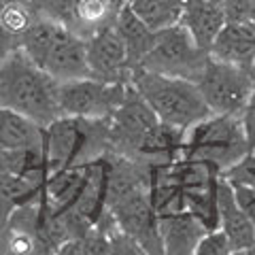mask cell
Wrapping results in <instances>:
<instances>
[{"instance_id": "28", "label": "cell", "mask_w": 255, "mask_h": 255, "mask_svg": "<svg viewBox=\"0 0 255 255\" xmlns=\"http://www.w3.org/2000/svg\"><path fill=\"white\" fill-rule=\"evenodd\" d=\"M9 170V151H4L0 147V172Z\"/></svg>"}, {"instance_id": "11", "label": "cell", "mask_w": 255, "mask_h": 255, "mask_svg": "<svg viewBox=\"0 0 255 255\" xmlns=\"http://www.w3.org/2000/svg\"><path fill=\"white\" fill-rule=\"evenodd\" d=\"M85 51L92 77L111 83H132L136 68L132 66L126 45L113 26L96 32L94 36L87 38Z\"/></svg>"}, {"instance_id": "13", "label": "cell", "mask_w": 255, "mask_h": 255, "mask_svg": "<svg viewBox=\"0 0 255 255\" xmlns=\"http://www.w3.org/2000/svg\"><path fill=\"white\" fill-rule=\"evenodd\" d=\"M217 228L230 238L232 255H251L255 249V223L238 204L232 187L223 177L217 189Z\"/></svg>"}, {"instance_id": "2", "label": "cell", "mask_w": 255, "mask_h": 255, "mask_svg": "<svg viewBox=\"0 0 255 255\" xmlns=\"http://www.w3.org/2000/svg\"><path fill=\"white\" fill-rule=\"evenodd\" d=\"M132 85L153 109L159 122L177 128L181 132H187L194 124L211 115L198 85L189 79L168 77L138 68L132 77Z\"/></svg>"}, {"instance_id": "9", "label": "cell", "mask_w": 255, "mask_h": 255, "mask_svg": "<svg viewBox=\"0 0 255 255\" xmlns=\"http://www.w3.org/2000/svg\"><path fill=\"white\" fill-rule=\"evenodd\" d=\"M159 124L153 109L138 94L132 83L128 85L122 105L111 115V151L119 155H130V151Z\"/></svg>"}, {"instance_id": "27", "label": "cell", "mask_w": 255, "mask_h": 255, "mask_svg": "<svg viewBox=\"0 0 255 255\" xmlns=\"http://www.w3.org/2000/svg\"><path fill=\"white\" fill-rule=\"evenodd\" d=\"M9 253V217L0 213V255Z\"/></svg>"}, {"instance_id": "15", "label": "cell", "mask_w": 255, "mask_h": 255, "mask_svg": "<svg viewBox=\"0 0 255 255\" xmlns=\"http://www.w3.org/2000/svg\"><path fill=\"white\" fill-rule=\"evenodd\" d=\"M204 232V223L187 209L159 217V236H162L164 255H194Z\"/></svg>"}, {"instance_id": "10", "label": "cell", "mask_w": 255, "mask_h": 255, "mask_svg": "<svg viewBox=\"0 0 255 255\" xmlns=\"http://www.w3.org/2000/svg\"><path fill=\"white\" fill-rule=\"evenodd\" d=\"M126 4V0H49L47 17L87 41L96 32L113 26Z\"/></svg>"}, {"instance_id": "14", "label": "cell", "mask_w": 255, "mask_h": 255, "mask_svg": "<svg viewBox=\"0 0 255 255\" xmlns=\"http://www.w3.org/2000/svg\"><path fill=\"white\" fill-rule=\"evenodd\" d=\"M209 53L217 60L251 68L255 64V21H226Z\"/></svg>"}, {"instance_id": "31", "label": "cell", "mask_w": 255, "mask_h": 255, "mask_svg": "<svg viewBox=\"0 0 255 255\" xmlns=\"http://www.w3.org/2000/svg\"><path fill=\"white\" fill-rule=\"evenodd\" d=\"M126 2H128V4H130V2H132V0H126Z\"/></svg>"}, {"instance_id": "24", "label": "cell", "mask_w": 255, "mask_h": 255, "mask_svg": "<svg viewBox=\"0 0 255 255\" xmlns=\"http://www.w3.org/2000/svg\"><path fill=\"white\" fill-rule=\"evenodd\" d=\"M255 0H223L221 9L226 21H249L253 15Z\"/></svg>"}, {"instance_id": "18", "label": "cell", "mask_w": 255, "mask_h": 255, "mask_svg": "<svg viewBox=\"0 0 255 255\" xmlns=\"http://www.w3.org/2000/svg\"><path fill=\"white\" fill-rule=\"evenodd\" d=\"M113 28L117 30L119 38H122L126 45V51H128V58H130L132 66L138 70L142 60H145V55L151 49V45L155 41V32L138 19V15L130 9V4H126L124 9L119 11Z\"/></svg>"}, {"instance_id": "32", "label": "cell", "mask_w": 255, "mask_h": 255, "mask_svg": "<svg viewBox=\"0 0 255 255\" xmlns=\"http://www.w3.org/2000/svg\"><path fill=\"white\" fill-rule=\"evenodd\" d=\"M251 255H255V249H253V251H251Z\"/></svg>"}, {"instance_id": "4", "label": "cell", "mask_w": 255, "mask_h": 255, "mask_svg": "<svg viewBox=\"0 0 255 255\" xmlns=\"http://www.w3.org/2000/svg\"><path fill=\"white\" fill-rule=\"evenodd\" d=\"M251 151L241 117L206 115L183 136V157L206 162L219 172L228 170Z\"/></svg>"}, {"instance_id": "3", "label": "cell", "mask_w": 255, "mask_h": 255, "mask_svg": "<svg viewBox=\"0 0 255 255\" xmlns=\"http://www.w3.org/2000/svg\"><path fill=\"white\" fill-rule=\"evenodd\" d=\"M45 149L51 170L90 164L111 151L109 119L60 115L47 126Z\"/></svg>"}, {"instance_id": "22", "label": "cell", "mask_w": 255, "mask_h": 255, "mask_svg": "<svg viewBox=\"0 0 255 255\" xmlns=\"http://www.w3.org/2000/svg\"><path fill=\"white\" fill-rule=\"evenodd\" d=\"M41 196H43V187L34 185L26 177L11 170L0 172V213H4L6 217L17 206L38 200Z\"/></svg>"}, {"instance_id": "21", "label": "cell", "mask_w": 255, "mask_h": 255, "mask_svg": "<svg viewBox=\"0 0 255 255\" xmlns=\"http://www.w3.org/2000/svg\"><path fill=\"white\" fill-rule=\"evenodd\" d=\"M49 0H0V21L13 34H21L34 21L47 17Z\"/></svg>"}, {"instance_id": "16", "label": "cell", "mask_w": 255, "mask_h": 255, "mask_svg": "<svg viewBox=\"0 0 255 255\" xmlns=\"http://www.w3.org/2000/svg\"><path fill=\"white\" fill-rule=\"evenodd\" d=\"M181 23L191 34L196 45L209 51L221 28L226 26V15L221 4L215 0H185Z\"/></svg>"}, {"instance_id": "8", "label": "cell", "mask_w": 255, "mask_h": 255, "mask_svg": "<svg viewBox=\"0 0 255 255\" xmlns=\"http://www.w3.org/2000/svg\"><path fill=\"white\" fill-rule=\"evenodd\" d=\"M119 228L140 245L145 255H164L159 236V217L151 204L147 187L134 189L109 206Z\"/></svg>"}, {"instance_id": "26", "label": "cell", "mask_w": 255, "mask_h": 255, "mask_svg": "<svg viewBox=\"0 0 255 255\" xmlns=\"http://www.w3.org/2000/svg\"><path fill=\"white\" fill-rule=\"evenodd\" d=\"M15 49H19V36L6 30L4 23L0 21V62H4Z\"/></svg>"}, {"instance_id": "25", "label": "cell", "mask_w": 255, "mask_h": 255, "mask_svg": "<svg viewBox=\"0 0 255 255\" xmlns=\"http://www.w3.org/2000/svg\"><path fill=\"white\" fill-rule=\"evenodd\" d=\"M251 73L255 79V64L251 66ZM243 126H245V132H247V140H249V147L251 151H255V87H253V94L249 98V105H247L245 113H243Z\"/></svg>"}, {"instance_id": "29", "label": "cell", "mask_w": 255, "mask_h": 255, "mask_svg": "<svg viewBox=\"0 0 255 255\" xmlns=\"http://www.w3.org/2000/svg\"><path fill=\"white\" fill-rule=\"evenodd\" d=\"M251 21H255V4H253V15H251Z\"/></svg>"}, {"instance_id": "17", "label": "cell", "mask_w": 255, "mask_h": 255, "mask_svg": "<svg viewBox=\"0 0 255 255\" xmlns=\"http://www.w3.org/2000/svg\"><path fill=\"white\" fill-rule=\"evenodd\" d=\"M47 126L13 109L0 107V147L4 151H21L45 145Z\"/></svg>"}, {"instance_id": "30", "label": "cell", "mask_w": 255, "mask_h": 255, "mask_svg": "<svg viewBox=\"0 0 255 255\" xmlns=\"http://www.w3.org/2000/svg\"><path fill=\"white\" fill-rule=\"evenodd\" d=\"M215 2H219V4H221V2H223V0H215Z\"/></svg>"}, {"instance_id": "5", "label": "cell", "mask_w": 255, "mask_h": 255, "mask_svg": "<svg viewBox=\"0 0 255 255\" xmlns=\"http://www.w3.org/2000/svg\"><path fill=\"white\" fill-rule=\"evenodd\" d=\"M196 85L211 113L243 117L253 94L255 79L251 68L209 55L204 68L196 79Z\"/></svg>"}, {"instance_id": "7", "label": "cell", "mask_w": 255, "mask_h": 255, "mask_svg": "<svg viewBox=\"0 0 255 255\" xmlns=\"http://www.w3.org/2000/svg\"><path fill=\"white\" fill-rule=\"evenodd\" d=\"M130 83H111L96 77H83L75 81L58 83L60 113L70 117L111 119L122 105Z\"/></svg>"}, {"instance_id": "12", "label": "cell", "mask_w": 255, "mask_h": 255, "mask_svg": "<svg viewBox=\"0 0 255 255\" xmlns=\"http://www.w3.org/2000/svg\"><path fill=\"white\" fill-rule=\"evenodd\" d=\"M41 68L47 75H51L58 83L92 77L90 64H87L85 38L77 36L68 28H64L53 41V45L49 47Z\"/></svg>"}, {"instance_id": "20", "label": "cell", "mask_w": 255, "mask_h": 255, "mask_svg": "<svg viewBox=\"0 0 255 255\" xmlns=\"http://www.w3.org/2000/svg\"><path fill=\"white\" fill-rule=\"evenodd\" d=\"M185 0H132L130 9L153 32L181 23Z\"/></svg>"}, {"instance_id": "23", "label": "cell", "mask_w": 255, "mask_h": 255, "mask_svg": "<svg viewBox=\"0 0 255 255\" xmlns=\"http://www.w3.org/2000/svg\"><path fill=\"white\" fill-rule=\"evenodd\" d=\"M196 255H232V245L221 228L206 230L196 247Z\"/></svg>"}, {"instance_id": "6", "label": "cell", "mask_w": 255, "mask_h": 255, "mask_svg": "<svg viewBox=\"0 0 255 255\" xmlns=\"http://www.w3.org/2000/svg\"><path fill=\"white\" fill-rule=\"evenodd\" d=\"M209 55V51L196 45L185 26L177 23V26L155 32V41L142 60L140 68L168 77H183L196 83Z\"/></svg>"}, {"instance_id": "1", "label": "cell", "mask_w": 255, "mask_h": 255, "mask_svg": "<svg viewBox=\"0 0 255 255\" xmlns=\"http://www.w3.org/2000/svg\"><path fill=\"white\" fill-rule=\"evenodd\" d=\"M0 107L49 126L62 115L58 81L21 49H15L4 62H0Z\"/></svg>"}, {"instance_id": "19", "label": "cell", "mask_w": 255, "mask_h": 255, "mask_svg": "<svg viewBox=\"0 0 255 255\" xmlns=\"http://www.w3.org/2000/svg\"><path fill=\"white\" fill-rule=\"evenodd\" d=\"M221 177L228 181L238 204L255 223V153L249 151L243 159H238L228 170H223Z\"/></svg>"}]
</instances>
